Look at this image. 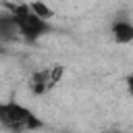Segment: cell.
Returning a JSON list of instances; mask_svg holds the SVG:
<instances>
[{
  "mask_svg": "<svg viewBox=\"0 0 133 133\" xmlns=\"http://www.w3.org/2000/svg\"><path fill=\"white\" fill-rule=\"evenodd\" d=\"M110 33H112L116 44L127 46V44L133 42V25H131L129 19H116L112 23V27H110Z\"/></svg>",
  "mask_w": 133,
  "mask_h": 133,
  "instance_id": "277c9868",
  "label": "cell"
},
{
  "mask_svg": "<svg viewBox=\"0 0 133 133\" xmlns=\"http://www.w3.org/2000/svg\"><path fill=\"white\" fill-rule=\"evenodd\" d=\"M27 6H29V10H31L35 17H39V19H44V21H48V23H50V19L54 17V10H52L46 2H42V0H31V2H27Z\"/></svg>",
  "mask_w": 133,
  "mask_h": 133,
  "instance_id": "8992f818",
  "label": "cell"
},
{
  "mask_svg": "<svg viewBox=\"0 0 133 133\" xmlns=\"http://www.w3.org/2000/svg\"><path fill=\"white\" fill-rule=\"evenodd\" d=\"M2 6L6 8V12H10V17L15 19L17 23V29H19V35L21 39H27V42H35L39 39L42 35H46L50 31V23L35 17L27 4H15V2H2Z\"/></svg>",
  "mask_w": 133,
  "mask_h": 133,
  "instance_id": "7a4b0ae2",
  "label": "cell"
},
{
  "mask_svg": "<svg viewBox=\"0 0 133 133\" xmlns=\"http://www.w3.org/2000/svg\"><path fill=\"white\" fill-rule=\"evenodd\" d=\"M17 39H21V35H19L15 19L10 17V12H2L0 15V44H4V42H17Z\"/></svg>",
  "mask_w": 133,
  "mask_h": 133,
  "instance_id": "5b68a950",
  "label": "cell"
},
{
  "mask_svg": "<svg viewBox=\"0 0 133 133\" xmlns=\"http://www.w3.org/2000/svg\"><path fill=\"white\" fill-rule=\"evenodd\" d=\"M64 75V66L62 64H52V66H44L39 71H35L29 77V89L35 96H44L50 89H54L58 85V81Z\"/></svg>",
  "mask_w": 133,
  "mask_h": 133,
  "instance_id": "3957f363",
  "label": "cell"
},
{
  "mask_svg": "<svg viewBox=\"0 0 133 133\" xmlns=\"http://www.w3.org/2000/svg\"><path fill=\"white\" fill-rule=\"evenodd\" d=\"M0 125L10 133H33L44 127L39 116L17 100H0Z\"/></svg>",
  "mask_w": 133,
  "mask_h": 133,
  "instance_id": "6da1fadb",
  "label": "cell"
}]
</instances>
